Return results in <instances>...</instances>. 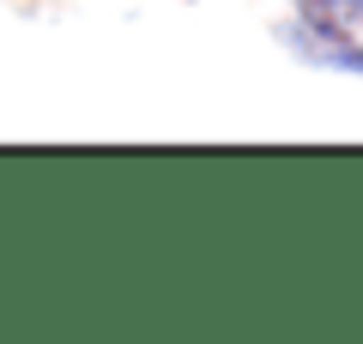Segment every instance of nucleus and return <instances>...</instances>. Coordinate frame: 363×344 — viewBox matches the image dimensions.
I'll return each instance as SVG.
<instances>
[{"mask_svg":"<svg viewBox=\"0 0 363 344\" xmlns=\"http://www.w3.org/2000/svg\"><path fill=\"white\" fill-rule=\"evenodd\" d=\"M303 18L327 49L363 67V0H303Z\"/></svg>","mask_w":363,"mask_h":344,"instance_id":"1","label":"nucleus"}]
</instances>
